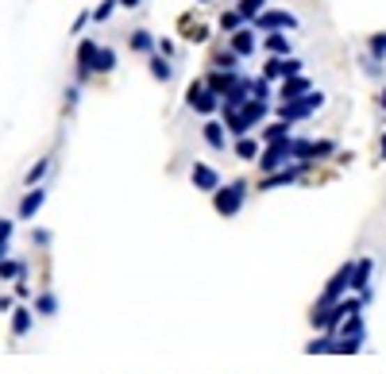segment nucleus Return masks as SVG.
Wrapping results in <instances>:
<instances>
[{
    "mask_svg": "<svg viewBox=\"0 0 386 374\" xmlns=\"http://www.w3.org/2000/svg\"><path fill=\"white\" fill-rule=\"evenodd\" d=\"M267 116H270V100H255V97L244 100V104H240V109H232V112H220V120H224V127L232 132V139L252 135Z\"/></svg>",
    "mask_w": 386,
    "mask_h": 374,
    "instance_id": "obj_1",
    "label": "nucleus"
},
{
    "mask_svg": "<svg viewBox=\"0 0 386 374\" xmlns=\"http://www.w3.org/2000/svg\"><path fill=\"white\" fill-rule=\"evenodd\" d=\"M321 109H325V93L313 89V93H305V97H298V100H278L275 116L286 120V124H302V120L317 116Z\"/></svg>",
    "mask_w": 386,
    "mask_h": 374,
    "instance_id": "obj_2",
    "label": "nucleus"
},
{
    "mask_svg": "<svg viewBox=\"0 0 386 374\" xmlns=\"http://www.w3.org/2000/svg\"><path fill=\"white\" fill-rule=\"evenodd\" d=\"M247 193H252L247 178H232V182H224L217 193H213V208H217L220 217H236V212L247 205Z\"/></svg>",
    "mask_w": 386,
    "mask_h": 374,
    "instance_id": "obj_3",
    "label": "nucleus"
},
{
    "mask_svg": "<svg viewBox=\"0 0 386 374\" xmlns=\"http://www.w3.org/2000/svg\"><path fill=\"white\" fill-rule=\"evenodd\" d=\"M290 155L294 162H321V158L336 155V139H290Z\"/></svg>",
    "mask_w": 386,
    "mask_h": 374,
    "instance_id": "obj_4",
    "label": "nucleus"
},
{
    "mask_svg": "<svg viewBox=\"0 0 386 374\" xmlns=\"http://www.w3.org/2000/svg\"><path fill=\"white\" fill-rule=\"evenodd\" d=\"M185 104H190L197 116H217V112H220V97L209 89V85H205V77H201V81H193L190 89H185Z\"/></svg>",
    "mask_w": 386,
    "mask_h": 374,
    "instance_id": "obj_5",
    "label": "nucleus"
},
{
    "mask_svg": "<svg viewBox=\"0 0 386 374\" xmlns=\"http://www.w3.org/2000/svg\"><path fill=\"white\" fill-rule=\"evenodd\" d=\"M290 162H294V155H290V139L286 143H263V155L255 158V166H259L263 178L275 174V170H282V166H290Z\"/></svg>",
    "mask_w": 386,
    "mask_h": 374,
    "instance_id": "obj_6",
    "label": "nucleus"
},
{
    "mask_svg": "<svg viewBox=\"0 0 386 374\" xmlns=\"http://www.w3.org/2000/svg\"><path fill=\"white\" fill-rule=\"evenodd\" d=\"M317 166V162H290V166H282V170H275V174H267L259 182V189L267 193V189H282V185H298L309 170Z\"/></svg>",
    "mask_w": 386,
    "mask_h": 374,
    "instance_id": "obj_7",
    "label": "nucleus"
},
{
    "mask_svg": "<svg viewBox=\"0 0 386 374\" xmlns=\"http://www.w3.org/2000/svg\"><path fill=\"white\" fill-rule=\"evenodd\" d=\"M255 31L259 35H275V31H294L298 27V16L294 12H286V8H267L259 20H255Z\"/></svg>",
    "mask_w": 386,
    "mask_h": 374,
    "instance_id": "obj_8",
    "label": "nucleus"
},
{
    "mask_svg": "<svg viewBox=\"0 0 386 374\" xmlns=\"http://www.w3.org/2000/svg\"><path fill=\"white\" fill-rule=\"evenodd\" d=\"M371 274H375V258H352V293L363 297V305H371V297H375Z\"/></svg>",
    "mask_w": 386,
    "mask_h": 374,
    "instance_id": "obj_9",
    "label": "nucleus"
},
{
    "mask_svg": "<svg viewBox=\"0 0 386 374\" xmlns=\"http://www.w3.org/2000/svg\"><path fill=\"white\" fill-rule=\"evenodd\" d=\"M97 50H101V42H93V39H82L77 42V54H74V62H77V85H85V81H93L97 77Z\"/></svg>",
    "mask_w": 386,
    "mask_h": 374,
    "instance_id": "obj_10",
    "label": "nucleus"
},
{
    "mask_svg": "<svg viewBox=\"0 0 386 374\" xmlns=\"http://www.w3.org/2000/svg\"><path fill=\"white\" fill-rule=\"evenodd\" d=\"M190 182H193V189H201V193H217L220 185H224V178H220V170L209 166V162H193Z\"/></svg>",
    "mask_w": 386,
    "mask_h": 374,
    "instance_id": "obj_11",
    "label": "nucleus"
},
{
    "mask_svg": "<svg viewBox=\"0 0 386 374\" xmlns=\"http://www.w3.org/2000/svg\"><path fill=\"white\" fill-rule=\"evenodd\" d=\"M240 77H244L240 70H209V74H205V85H209V89L217 93L220 100H224L228 93H232L236 85H240Z\"/></svg>",
    "mask_w": 386,
    "mask_h": 374,
    "instance_id": "obj_12",
    "label": "nucleus"
},
{
    "mask_svg": "<svg viewBox=\"0 0 386 374\" xmlns=\"http://www.w3.org/2000/svg\"><path fill=\"white\" fill-rule=\"evenodd\" d=\"M228 47H232L236 54H240V59H252L255 50H259V31H255L252 24H247V27H240L236 35H228Z\"/></svg>",
    "mask_w": 386,
    "mask_h": 374,
    "instance_id": "obj_13",
    "label": "nucleus"
},
{
    "mask_svg": "<svg viewBox=\"0 0 386 374\" xmlns=\"http://www.w3.org/2000/svg\"><path fill=\"white\" fill-rule=\"evenodd\" d=\"M201 139L209 143L213 150H228V147H232V132L224 127V120H209V124L201 127Z\"/></svg>",
    "mask_w": 386,
    "mask_h": 374,
    "instance_id": "obj_14",
    "label": "nucleus"
},
{
    "mask_svg": "<svg viewBox=\"0 0 386 374\" xmlns=\"http://www.w3.org/2000/svg\"><path fill=\"white\" fill-rule=\"evenodd\" d=\"M259 47L267 50L270 59H290V54H294V42H290V35H286V31L263 35V39H259Z\"/></svg>",
    "mask_w": 386,
    "mask_h": 374,
    "instance_id": "obj_15",
    "label": "nucleus"
},
{
    "mask_svg": "<svg viewBox=\"0 0 386 374\" xmlns=\"http://www.w3.org/2000/svg\"><path fill=\"white\" fill-rule=\"evenodd\" d=\"M232 155L240 158V162H255V158L263 155V139L259 135H240V139H232Z\"/></svg>",
    "mask_w": 386,
    "mask_h": 374,
    "instance_id": "obj_16",
    "label": "nucleus"
},
{
    "mask_svg": "<svg viewBox=\"0 0 386 374\" xmlns=\"http://www.w3.org/2000/svg\"><path fill=\"white\" fill-rule=\"evenodd\" d=\"M128 47H132V54H147V59L159 54V39H155L147 27H135V31L128 35Z\"/></svg>",
    "mask_w": 386,
    "mask_h": 374,
    "instance_id": "obj_17",
    "label": "nucleus"
},
{
    "mask_svg": "<svg viewBox=\"0 0 386 374\" xmlns=\"http://www.w3.org/2000/svg\"><path fill=\"white\" fill-rule=\"evenodd\" d=\"M305 93H313V81H309L305 74L278 81V100H298V97H305Z\"/></svg>",
    "mask_w": 386,
    "mask_h": 374,
    "instance_id": "obj_18",
    "label": "nucleus"
},
{
    "mask_svg": "<svg viewBox=\"0 0 386 374\" xmlns=\"http://www.w3.org/2000/svg\"><path fill=\"white\" fill-rule=\"evenodd\" d=\"M43 201H47V189H43V185L27 189L24 201H20V208H16V217H20V220H35V212L43 208Z\"/></svg>",
    "mask_w": 386,
    "mask_h": 374,
    "instance_id": "obj_19",
    "label": "nucleus"
},
{
    "mask_svg": "<svg viewBox=\"0 0 386 374\" xmlns=\"http://www.w3.org/2000/svg\"><path fill=\"white\" fill-rule=\"evenodd\" d=\"M8 328H12L16 340H24V336L35 328V313H31V309H24V305H16V309H12V325Z\"/></svg>",
    "mask_w": 386,
    "mask_h": 374,
    "instance_id": "obj_20",
    "label": "nucleus"
},
{
    "mask_svg": "<svg viewBox=\"0 0 386 374\" xmlns=\"http://www.w3.org/2000/svg\"><path fill=\"white\" fill-rule=\"evenodd\" d=\"M259 139H263V143H286V139H294V124H286V120H275V124L259 127Z\"/></svg>",
    "mask_w": 386,
    "mask_h": 374,
    "instance_id": "obj_21",
    "label": "nucleus"
},
{
    "mask_svg": "<svg viewBox=\"0 0 386 374\" xmlns=\"http://www.w3.org/2000/svg\"><path fill=\"white\" fill-rule=\"evenodd\" d=\"M147 70H151L155 81H170V77H174V62H170L167 54H151V59H147Z\"/></svg>",
    "mask_w": 386,
    "mask_h": 374,
    "instance_id": "obj_22",
    "label": "nucleus"
},
{
    "mask_svg": "<svg viewBox=\"0 0 386 374\" xmlns=\"http://www.w3.org/2000/svg\"><path fill=\"white\" fill-rule=\"evenodd\" d=\"M217 27H220L224 35H236L240 27H247V20L240 16V8H224V12L217 16Z\"/></svg>",
    "mask_w": 386,
    "mask_h": 374,
    "instance_id": "obj_23",
    "label": "nucleus"
},
{
    "mask_svg": "<svg viewBox=\"0 0 386 374\" xmlns=\"http://www.w3.org/2000/svg\"><path fill=\"white\" fill-rule=\"evenodd\" d=\"M20 278H27V263L24 258H4L0 263V282H20Z\"/></svg>",
    "mask_w": 386,
    "mask_h": 374,
    "instance_id": "obj_24",
    "label": "nucleus"
},
{
    "mask_svg": "<svg viewBox=\"0 0 386 374\" xmlns=\"http://www.w3.org/2000/svg\"><path fill=\"white\" fill-rule=\"evenodd\" d=\"M93 70H97V77L112 74V70H116V50H112V47H101V50H97V66H93Z\"/></svg>",
    "mask_w": 386,
    "mask_h": 374,
    "instance_id": "obj_25",
    "label": "nucleus"
},
{
    "mask_svg": "<svg viewBox=\"0 0 386 374\" xmlns=\"http://www.w3.org/2000/svg\"><path fill=\"white\" fill-rule=\"evenodd\" d=\"M240 66V54H236L232 47H220L217 54H213V70H236Z\"/></svg>",
    "mask_w": 386,
    "mask_h": 374,
    "instance_id": "obj_26",
    "label": "nucleus"
},
{
    "mask_svg": "<svg viewBox=\"0 0 386 374\" xmlns=\"http://www.w3.org/2000/svg\"><path fill=\"white\" fill-rule=\"evenodd\" d=\"M236 8H240V16H244L247 24H255V20H259L263 12H267V0H240Z\"/></svg>",
    "mask_w": 386,
    "mask_h": 374,
    "instance_id": "obj_27",
    "label": "nucleus"
},
{
    "mask_svg": "<svg viewBox=\"0 0 386 374\" xmlns=\"http://www.w3.org/2000/svg\"><path fill=\"white\" fill-rule=\"evenodd\" d=\"M309 355H336V336H317V340L305 343Z\"/></svg>",
    "mask_w": 386,
    "mask_h": 374,
    "instance_id": "obj_28",
    "label": "nucleus"
},
{
    "mask_svg": "<svg viewBox=\"0 0 386 374\" xmlns=\"http://www.w3.org/2000/svg\"><path fill=\"white\" fill-rule=\"evenodd\" d=\"M47 170H51V158H39L31 170H27V178H24V185L27 189H35V185H43V178H47Z\"/></svg>",
    "mask_w": 386,
    "mask_h": 374,
    "instance_id": "obj_29",
    "label": "nucleus"
},
{
    "mask_svg": "<svg viewBox=\"0 0 386 374\" xmlns=\"http://www.w3.org/2000/svg\"><path fill=\"white\" fill-rule=\"evenodd\" d=\"M35 313H39V316H54V313H59V297H54L51 290H43L39 297H35Z\"/></svg>",
    "mask_w": 386,
    "mask_h": 374,
    "instance_id": "obj_30",
    "label": "nucleus"
},
{
    "mask_svg": "<svg viewBox=\"0 0 386 374\" xmlns=\"http://www.w3.org/2000/svg\"><path fill=\"white\" fill-rule=\"evenodd\" d=\"M367 54H371V59H378V62L386 59V31H375L367 39Z\"/></svg>",
    "mask_w": 386,
    "mask_h": 374,
    "instance_id": "obj_31",
    "label": "nucleus"
},
{
    "mask_svg": "<svg viewBox=\"0 0 386 374\" xmlns=\"http://www.w3.org/2000/svg\"><path fill=\"white\" fill-rule=\"evenodd\" d=\"M263 77H267V81H282V77H286V59H267Z\"/></svg>",
    "mask_w": 386,
    "mask_h": 374,
    "instance_id": "obj_32",
    "label": "nucleus"
},
{
    "mask_svg": "<svg viewBox=\"0 0 386 374\" xmlns=\"http://www.w3.org/2000/svg\"><path fill=\"white\" fill-rule=\"evenodd\" d=\"M120 8V0H101V4H97V8H93V20H97V24H105V20H112V12Z\"/></svg>",
    "mask_w": 386,
    "mask_h": 374,
    "instance_id": "obj_33",
    "label": "nucleus"
},
{
    "mask_svg": "<svg viewBox=\"0 0 386 374\" xmlns=\"http://www.w3.org/2000/svg\"><path fill=\"white\" fill-rule=\"evenodd\" d=\"M298 74H302V62L290 54V59H286V77H298ZM286 77H282V81H286Z\"/></svg>",
    "mask_w": 386,
    "mask_h": 374,
    "instance_id": "obj_34",
    "label": "nucleus"
},
{
    "mask_svg": "<svg viewBox=\"0 0 386 374\" xmlns=\"http://www.w3.org/2000/svg\"><path fill=\"white\" fill-rule=\"evenodd\" d=\"M31 240H35V247H47V243H51V232H47V228H35Z\"/></svg>",
    "mask_w": 386,
    "mask_h": 374,
    "instance_id": "obj_35",
    "label": "nucleus"
},
{
    "mask_svg": "<svg viewBox=\"0 0 386 374\" xmlns=\"http://www.w3.org/2000/svg\"><path fill=\"white\" fill-rule=\"evenodd\" d=\"M12 228H16V224H12L8 217H0V243H8V240H12Z\"/></svg>",
    "mask_w": 386,
    "mask_h": 374,
    "instance_id": "obj_36",
    "label": "nucleus"
},
{
    "mask_svg": "<svg viewBox=\"0 0 386 374\" xmlns=\"http://www.w3.org/2000/svg\"><path fill=\"white\" fill-rule=\"evenodd\" d=\"M159 54H167V59H174V39H159Z\"/></svg>",
    "mask_w": 386,
    "mask_h": 374,
    "instance_id": "obj_37",
    "label": "nucleus"
},
{
    "mask_svg": "<svg viewBox=\"0 0 386 374\" xmlns=\"http://www.w3.org/2000/svg\"><path fill=\"white\" fill-rule=\"evenodd\" d=\"M77 97H82V89H77V85H70V89H66V109H74Z\"/></svg>",
    "mask_w": 386,
    "mask_h": 374,
    "instance_id": "obj_38",
    "label": "nucleus"
},
{
    "mask_svg": "<svg viewBox=\"0 0 386 374\" xmlns=\"http://www.w3.org/2000/svg\"><path fill=\"white\" fill-rule=\"evenodd\" d=\"M139 4H143V0H120V8H132V12L139 8Z\"/></svg>",
    "mask_w": 386,
    "mask_h": 374,
    "instance_id": "obj_39",
    "label": "nucleus"
},
{
    "mask_svg": "<svg viewBox=\"0 0 386 374\" xmlns=\"http://www.w3.org/2000/svg\"><path fill=\"white\" fill-rule=\"evenodd\" d=\"M378 158L386 162V132H383V139H378Z\"/></svg>",
    "mask_w": 386,
    "mask_h": 374,
    "instance_id": "obj_40",
    "label": "nucleus"
},
{
    "mask_svg": "<svg viewBox=\"0 0 386 374\" xmlns=\"http://www.w3.org/2000/svg\"><path fill=\"white\" fill-rule=\"evenodd\" d=\"M378 109L386 112V89H378Z\"/></svg>",
    "mask_w": 386,
    "mask_h": 374,
    "instance_id": "obj_41",
    "label": "nucleus"
},
{
    "mask_svg": "<svg viewBox=\"0 0 386 374\" xmlns=\"http://www.w3.org/2000/svg\"><path fill=\"white\" fill-rule=\"evenodd\" d=\"M197 4H209V0H197Z\"/></svg>",
    "mask_w": 386,
    "mask_h": 374,
    "instance_id": "obj_42",
    "label": "nucleus"
}]
</instances>
